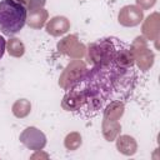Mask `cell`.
<instances>
[{
  "label": "cell",
  "mask_w": 160,
  "mask_h": 160,
  "mask_svg": "<svg viewBox=\"0 0 160 160\" xmlns=\"http://www.w3.org/2000/svg\"><path fill=\"white\" fill-rule=\"evenodd\" d=\"M136 78L131 64L118 60L100 64L78 79L65 95L64 105L68 111L85 118L96 115L112 102L126 101L135 89Z\"/></svg>",
  "instance_id": "1"
},
{
  "label": "cell",
  "mask_w": 160,
  "mask_h": 160,
  "mask_svg": "<svg viewBox=\"0 0 160 160\" xmlns=\"http://www.w3.org/2000/svg\"><path fill=\"white\" fill-rule=\"evenodd\" d=\"M28 10L25 5L18 0L0 1V31L5 36H14L26 22Z\"/></svg>",
  "instance_id": "2"
},
{
  "label": "cell",
  "mask_w": 160,
  "mask_h": 160,
  "mask_svg": "<svg viewBox=\"0 0 160 160\" xmlns=\"http://www.w3.org/2000/svg\"><path fill=\"white\" fill-rule=\"evenodd\" d=\"M5 49H6V41H5V39L0 35V60L2 59V56H4V54H5Z\"/></svg>",
  "instance_id": "3"
}]
</instances>
